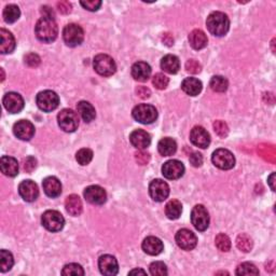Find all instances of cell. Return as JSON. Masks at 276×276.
<instances>
[{"mask_svg": "<svg viewBox=\"0 0 276 276\" xmlns=\"http://www.w3.org/2000/svg\"><path fill=\"white\" fill-rule=\"evenodd\" d=\"M35 32L39 40L50 43L54 41L58 35V27L53 17L42 16L38 19L35 26Z\"/></svg>", "mask_w": 276, "mask_h": 276, "instance_id": "cell-1", "label": "cell"}, {"mask_svg": "<svg viewBox=\"0 0 276 276\" xmlns=\"http://www.w3.org/2000/svg\"><path fill=\"white\" fill-rule=\"evenodd\" d=\"M206 26L210 34L216 37L227 35L230 28V19L223 12L216 11L210 13L206 19Z\"/></svg>", "mask_w": 276, "mask_h": 276, "instance_id": "cell-2", "label": "cell"}, {"mask_svg": "<svg viewBox=\"0 0 276 276\" xmlns=\"http://www.w3.org/2000/svg\"><path fill=\"white\" fill-rule=\"evenodd\" d=\"M132 116L134 119L141 124H151L157 119V110L149 104H140L133 109Z\"/></svg>", "mask_w": 276, "mask_h": 276, "instance_id": "cell-3", "label": "cell"}, {"mask_svg": "<svg viewBox=\"0 0 276 276\" xmlns=\"http://www.w3.org/2000/svg\"><path fill=\"white\" fill-rule=\"evenodd\" d=\"M93 66L98 75L110 77L117 71V65L114 58L107 54H98L94 57Z\"/></svg>", "mask_w": 276, "mask_h": 276, "instance_id": "cell-4", "label": "cell"}, {"mask_svg": "<svg viewBox=\"0 0 276 276\" xmlns=\"http://www.w3.org/2000/svg\"><path fill=\"white\" fill-rule=\"evenodd\" d=\"M36 103L39 109H41L45 113H50V111L55 110L58 105H60V97L53 91L45 90L38 93L36 97Z\"/></svg>", "mask_w": 276, "mask_h": 276, "instance_id": "cell-5", "label": "cell"}, {"mask_svg": "<svg viewBox=\"0 0 276 276\" xmlns=\"http://www.w3.org/2000/svg\"><path fill=\"white\" fill-rule=\"evenodd\" d=\"M63 39L68 47H78L84 40V31L81 26L77 24H68L63 29Z\"/></svg>", "mask_w": 276, "mask_h": 276, "instance_id": "cell-6", "label": "cell"}, {"mask_svg": "<svg viewBox=\"0 0 276 276\" xmlns=\"http://www.w3.org/2000/svg\"><path fill=\"white\" fill-rule=\"evenodd\" d=\"M42 226L50 232H58L64 228L65 219L57 210H47L41 217Z\"/></svg>", "mask_w": 276, "mask_h": 276, "instance_id": "cell-7", "label": "cell"}, {"mask_svg": "<svg viewBox=\"0 0 276 276\" xmlns=\"http://www.w3.org/2000/svg\"><path fill=\"white\" fill-rule=\"evenodd\" d=\"M57 122L60 128L64 132L72 133L79 127V118L78 115L71 109H63L57 115Z\"/></svg>", "mask_w": 276, "mask_h": 276, "instance_id": "cell-8", "label": "cell"}, {"mask_svg": "<svg viewBox=\"0 0 276 276\" xmlns=\"http://www.w3.org/2000/svg\"><path fill=\"white\" fill-rule=\"evenodd\" d=\"M212 161L216 167L223 170L231 169L235 165V157L233 153L227 149H217L214 151Z\"/></svg>", "mask_w": 276, "mask_h": 276, "instance_id": "cell-9", "label": "cell"}, {"mask_svg": "<svg viewBox=\"0 0 276 276\" xmlns=\"http://www.w3.org/2000/svg\"><path fill=\"white\" fill-rule=\"evenodd\" d=\"M191 222L198 231H205L209 226V215L207 209L201 204L195 205L191 212Z\"/></svg>", "mask_w": 276, "mask_h": 276, "instance_id": "cell-10", "label": "cell"}, {"mask_svg": "<svg viewBox=\"0 0 276 276\" xmlns=\"http://www.w3.org/2000/svg\"><path fill=\"white\" fill-rule=\"evenodd\" d=\"M149 194L155 202H163L169 195V186L162 179H154L149 185Z\"/></svg>", "mask_w": 276, "mask_h": 276, "instance_id": "cell-11", "label": "cell"}, {"mask_svg": "<svg viewBox=\"0 0 276 276\" xmlns=\"http://www.w3.org/2000/svg\"><path fill=\"white\" fill-rule=\"evenodd\" d=\"M175 240L177 245H178L183 251H192L198 244V239L196 235L190 231L188 229H181L176 233Z\"/></svg>", "mask_w": 276, "mask_h": 276, "instance_id": "cell-12", "label": "cell"}, {"mask_svg": "<svg viewBox=\"0 0 276 276\" xmlns=\"http://www.w3.org/2000/svg\"><path fill=\"white\" fill-rule=\"evenodd\" d=\"M162 174L167 179H178L185 174V165L178 160H169L163 164Z\"/></svg>", "mask_w": 276, "mask_h": 276, "instance_id": "cell-13", "label": "cell"}, {"mask_svg": "<svg viewBox=\"0 0 276 276\" xmlns=\"http://www.w3.org/2000/svg\"><path fill=\"white\" fill-rule=\"evenodd\" d=\"M84 199L93 205H103L107 200V193L100 186H90L84 190Z\"/></svg>", "mask_w": 276, "mask_h": 276, "instance_id": "cell-14", "label": "cell"}, {"mask_svg": "<svg viewBox=\"0 0 276 276\" xmlns=\"http://www.w3.org/2000/svg\"><path fill=\"white\" fill-rule=\"evenodd\" d=\"M3 106L10 114H18L24 108L23 97L15 92H9L3 96Z\"/></svg>", "mask_w": 276, "mask_h": 276, "instance_id": "cell-15", "label": "cell"}, {"mask_svg": "<svg viewBox=\"0 0 276 276\" xmlns=\"http://www.w3.org/2000/svg\"><path fill=\"white\" fill-rule=\"evenodd\" d=\"M13 133L18 139L28 141L35 135V127L27 120H19L13 127Z\"/></svg>", "mask_w": 276, "mask_h": 276, "instance_id": "cell-16", "label": "cell"}, {"mask_svg": "<svg viewBox=\"0 0 276 276\" xmlns=\"http://www.w3.org/2000/svg\"><path fill=\"white\" fill-rule=\"evenodd\" d=\"M98 268L103 275L114 276L119 272V265L117 259L111 255H104L98 259Z\"/></svg>", "mask_w": 276, "mask_h": 276, "instance_id": "cell-17", "label": "cell"}, {"mask_svg": "<svg viewBox=\"0 0 276 276\" xmlns=\"http://www.w3.org/2000/svg\"><path fill=\"white\" fill-rule=\"evenodd\" d=\"M18 193L26 202H34L39 196L37 183L32 180H24L18 186Z\"/></svg>", "mask_w": 276, "mask_h": 276, "instance_id": "cell-18", "label": "cell"}, {"mask_svg": "<svg viewBox=\"0 0 276 276\" xmlns=\"http://www.w3.org/2000/svg\"><path fill=\"white\" fill-rule=\"evenodd\" d=\"M190 140L195 147L206 149L210 143V136L204 128L194 127L190 133Z\"/></svg>", "mask_w": 276, "mask_h": 276, "instance_id": "cell-19", "label": "cell"}, {"mask_svg": "<svg viewBox=\"0 0 276 276\" xmlns=\"http://www.w3.org/2000/svg\"><path fill=\"white\" fill-rule=\"evenodd\" d=\"M130 141L138 150L147 149L151 143V136L143 130H135L130 135Z\"/></svg>", "mask_w": 276, "mask_h": 276, "instance_id": "cell-20", "label": "cell"}, {"mask_svg": "<svg viewBox=\"0 0 276 276\" xmlns=\"http://www.w3.org/2000/svg\"><path fill=\"white\" fill-rule=\"evenodd\" d=\"M42 187L44 190V193L47 194L49 198H57L62 193V183L56 177L50 176L44 178L42 181Z\"/></svg>", "mask_w": 276, "mask_h": 276, "instance_id": "cell-21", "label": "cell"}, {"mask_svg": "<svg viewBox=\"0 0 276 276\" xmlns=\"http://www.w3.org/2000/svg\"><path fill=\"white\" fill-rule=\"evenodd\" d=\"M141 247L142 251L150 256L160 255L164 249L163 242L155 236H148V238L144 239Z\"/></svg>", "mask_w": 276, "mask_h": 276, "instance_id": "cell-22", "label": "cell"}, {"mask_svg": "<svg viewBox=\"0 0 276 276\" xmlns=\"http://www.w3.org/2000/svg\"><path fill=\"white\" fill-rule=\"evenodd\" d=\"M0 38H1V43H0V52L2 54L12 53L16 47L15 39L9 30L4 28L0 29Z\"/></svg>", "mask_w": 276, "mask_h": 276, "instance_id": "cell-23", "label": "cell"}, {"mask_svg": "<svg viewBox=\"0 0 276 276\" xmlns=\"http://www.w3.org/2000/svg\"><path fill=\"white\" fill-rule=\"evenodd\" d=\"M132 76L136 81L146 82L151 76L150 65L144 62H137L132 66Z\"/></svg>", "mask_w": 276, "mask_h": 276, "instance_id": "cell-24", "label": "cell"}, {"mask_svg": "<svg viewBox=\"0 0 276 276\" xmlns=\"http://www.w3.org/2000/svg\"><path fill=\"white\" fill-rule=\"evenodd\" d=\"M0 168L5 176L15 177L18 174V163L12 156L3 155L0 160Z\"/></svg>", "mask_w": 276, "mask_h": 276, "instance_id": "cell-25", "label": "cell"}, {"mask_svg": "<svg viewBox=\"0 0 276 276\" xmlns=\"http://www.w3.org/2000/svg\"><path fill=\"white\" fill-rule=\"evenodd\" d=\"M189 42L194 50H202L207 45L208 39L204 31L201 29H194L190 32Z\"/></svg>", "mask_w": 276, "mask_h": 276, "instance_id": "cell-26", "label": "cell"}, {"mask_svg": "<svg viewBox=\"0 0 276 276\" xmlns=\"http://www.w3.org/2000/svg\"><path fill=\"white\" fill-rule=\"evenodd\" d=\"M202 82L196 78H186L181 83V89L186 94L190 96H196L201 93L202 91Z\"/></svg>", "mask_w": 276, "mask_h": 276, "instance_id": "cell-27", "label": "cell"}, {"mask_svg": "<svg viewBox=\"0 0 276 276\" xmlns=\"http://www.w3.org/2000/svg\"><path fill=\"white\" fill-rule=\"evenodd\" d=\"M161 68L170 75H175L180 69L179 58L173 54H167L162 58Z\"/></svg>", "mask_w": 276, "mask_h": 276, "instance_id": "cell-28", "label": "cell"}, {"mask_svg": "<svg viewBox=\"0 0 276 276\" xmlns=\"http://www.w3.org/2000/svg\"><path fill=\"white\" fill-rule=\"evenodd\" d=\"M65 208H66L67 213L71 216L77 217L80 216L82 210H83V205L82 202L79 198L78 195L76 194H71L69 196H67L66 201H65Z\"/></svg>", "mask_w": 276, "mask_h": 276, "instance_id": "cell-29", "label": "cell"}, {"mask_svg": "<svg viewBox=\"0 0 276 276\" xmlns=\"http://www.w3.org/2000/svg\"><path fill=\"white\" fill-rule=\"evenodd\" d=\"M77 110L85 123H90L95 119L96 117L95 108L92 106V104H90L89 102H85V101L79 102L77 105Z\"/></svg>", "mask_w": 276, "mask_h": 276, "instance_id": "cell-30", "label": "cell"}, {"mask_svg": "<svg viewBox=\"0 0 276 276\" xmlns=\"http://www.w3.org/2000/svg\"><path fill=\"white\" fill-rule=\"evenodd\" d=\"M157 150H159L160 154L163 156L173 155L177 150V143L173 138L165 137L157 143Z\"/></svg>", "mask_w": 276, "mask_h": 276, "instance_id": "cell-31", "label": "cell"}, {"mask_svg": "<svg viewBox=\"0 0 276 276\" xmlns=\"http://www.w3.org/2000/svg\"><path fill=\"white\" fill-rule=\"evenodd\" d=\"M182 213V205L178 200L169 201L165 206V215L170 220L178 219Z\"/></svg>", "mask_w": 276, "mask_h": 276, "instance_id": "cell-32", "label": "cell"}, {"mask_svg": "<svg viewBox=\"0 0 276 276\" xmlns=\"http://www.w3.org/2000/svg\"><path fill=\"white\" fill-rule=\"evenodd\" d=\"M21 16V10L15 4H8L3 9V19L5 23H15Z\"/></svg>", "mask_w": 276, "mask_h": 276, "instance_id": "cell-33", "label": "cell"}, {"mask_svg": "<svg viewBox=\"0 0 276 276\" xmlns=\"http://www.w3.org/2000/svg\"><path fill=\"white\" fill-rule=\"evenodd\" d=\"M209 87L214 92H218V93H223L228 90L229 82L225 77L222 76H214L210 79Z\"/></svg>", "mask_w": 276, "mask_h": 276, "instance_id": "cell-34", "label": "cell"}, {"mask_svg": "<svg viewBox=\"0 0 276 276\" xmlns=\"http://www.w3.org/2000/svg\"><path fill=\"white\" fill-rule=\"evenodd\" d=\"M13 265H14V259H13L12 254L8 251H5V249H2V251L0 252V271H10Z\"/></svg>", "mask_w": 276, "mask_h": 276, "instance_id": "cell-35", "label": "cell"}, {"mask_svg": "<svg viewBox=\"0 0 276 276\" xmlns=\"http://www.w3.org/2000/svg\"><path fill=\"white\" fill-rule=\"evenodd\" d=\"M76 160L82 166L88 165L93 160V151L89 148L80 149L76 154Z\"/></svg>", "mask_w": 276, "mask_h": 276, "instance_id": "cell-36", "label": "cell"}, {"mask_svg": "<svg viewBox=\"0 0 276 276\" xmlns=\"http://www.w3.org/2000/svg\"><path fill=\"white\" fill-rule=\"evenodd\" d=\"M236 246L240 251L249 253L253 249V241L247 234H240L236 239Z\"/></svg>", "mask_w": 276, "mask_h": 276, "instance_id": "cell-37", "label": "cell"}, {"mask_svg": "<svg viewBox=\"0 0 276 276\" xmlns=\"http://www.w3.org/2000/svg\"><path fill=\"white\" fill-rule=\"evenodd\" d=\"M215 244L220 252H229L231 249V240L225 233H220L216 236Z\"/></svg>", "mask_w": 276, "mask_h": 276, "instance_id": "cell-38", "label": "cell"}, {"mask_svg": "<svg viewBox=\"0 0 276 276\" xmlns=\"http://www.w3.org/2000/svg\"><path fill=\"white\" fill-rule=\"evenodd\" d=\"M259 270L251 262H244L236 269V275H258Z\"/></svg>", "mask_w": 276, "mask_h": 276, "instance_id": "cell-39", "label": "cell"}, {"mask_svg": "<svg viewBox=\"0 0 276 276\" xmlns=\"http://www.w3.org/2000/svg\"><path fill=\"white\" fill-rule=\"evenodd\" d=\"M62 275L66 276H82L84 275L83 268L78 264L66 265L62 270Z\"/></svg>", "mask_w": 276, "mask_h": 276, "instance_id": "cell-40", "label": "cell"}, {"mask_svg": "<svg viewBox=\"0 0 276 276\" xmlns=\"http://www.w3.org/2000/svg\"><path fill=\"white\" fill-rule=\"evenodd\" d=\"M150 274L153 276H164L167 275V268L164 262L155 261L150 265Z\"/></svg>", "mask_w": 276, "mask_h": 276, "instance_id": "cell-41", "label": "cell"}, {"mask_svg": "<svg viewBox=\"0 0 276 276\" xmlns=\"http://www.w3.org/2000/svg\"><path fill=\"white\" fill-rule=\"evenodd\" d=\"M169 79L164 74H156L152 79V83L157 90H164L167 88Z\"/></svg>", "mask_w": 276, "mask_h": 276, "instance_id": "cell-42", "label": "cell"}, {"mask_svg": "<svg viewBox=\"0 0 276 276\" xmlns=\"http://www.w3.org/2000/svg\"><path fill=\"white\" fill-rule=\"evenodd\" d=\"M214 130H215L216 134L218 135L219 137H221V138L227 137L228 134H229V128L227 126V123L221 121V120L215 121V123H214Z\"/></svg>", "mask_w": 276, "mask_h": 276, "instance_id": "cell-43", "label": "cell"}, {"mask_svg": "<svg viewBox=\"0 0 276 276\" xmlns=\"http://www.w3.org/2000/svg\"><path fill=\"white\" fill-rule=\"evenodd\" d=\"M24 61H25V64L29 67H38L41 63L40 57L35 53H28L27 55H25Z\"/></svg>", "mask_w": 276, "mask_h": 276, "instance_id": "cell-44", "label": "cell"}, {"mask_svg": "<svg viewBox=\"0 0 276 276\" xmlns=\"http://www.w3.org/2000/svg\"><path fill=\"white\" fill-rule=\"evenodd\" d=\"M201 69H202V66L198 61L189 60L186 63V70L189 72V74L196 75V74H199V72H201Z\"/></svg>", "mask_w": 276, "mask_h": 276, "instance_id": "cell-45", "label": "cell"}, {"mask_svg": "<svg viewBox=\"0 0 276 276\" xmlns=\"http://www.w3.org/2000/svg\"><path fill=\"white\" fill-rule=\"evenodd\" d=\"M135 159L140 165H146L150 161V154L144 150H138V152L135 153Z\"/></svg>", "mask_w": 276, "mask_h": 276, "instance_id": "cell-46", "label": "cell"}, {"mask_svg": "<svg viewBox=\"0 0 276 276\" xmlns=\"http://www.w3.org/2000/svg\"><path fill=\"white\" fill-rule=\"evenodd\" d=\"M80 4L85 10L94 12L101 8L102 1H100V0H92V1H80Z\"/></svg>", "mask_w": 276, "mask_h": 276, "instance_id": "cell-47", "label": "cell"}, {"mask_svg": "<svg viewBox=\"0 0 276 276\" xmlns=\"http://www.w3.org/2000/svg\"><path fill=\"white\" fill-rule=\"evenodd\" d=\"M37 166V161L35 157L32 156H28L26 157L24 160V164H23V168L26 173H31L32 170H34Z\"/></svg>", "mask_w": 276, "mask_h": 276, "instance_id": "cell-48", "label": "cell"}, {"mask_svg": "<svg viewBox=\"0 0 276 276\" xmlns=\"http://www.w3.org/2000/svg\"><path fill=\"white\" fill-rule=\"evenodd\" d=\"M190 164L194 167H200L203 164V155L200 152H192L189 157Z\"/></svg>", "mask_w": 276, "mask_h": 276, "instance_id": "cell-49", "label": "cell"}, {"mask_svg": "<svg viewBox=\"0 0 276 276\" xmlns=\"http://www.w3.org/2000/svg\"><path fill=\"white\" fill-rule=\"evenodd\" d=\"M71 3L69 1H60L57 2V9L63 14H68L71 12Z\"/></svg>", "mask_w": 276, "mask_h": 276, "instance_id": "cell-50", "label": "cell"}, {"mask_svg": "<svg viewBox=\"0 0 276 276\" xmlns=\"http://www.w3.org/2000/svg\"><path fill=\"white\" fill-rule=\"evenodd\" d=\"M136 93L138 94L140 98H149L151 95V92L149 89H147L146 87H139L137 88Z\"/></svg>", "mask_w": 276, "mask_h": 276, "instance_id": "cell-51", "label": "cell"}, {"mask_svg": "<svg viewBox=\"0 0 276 276\" xmlns=\"http://www.w3.org/2000/svg\"><path fill=\"white\" fill-rule=\"evenodd\" d=\"M162 39H163V42L165 43L166 45H168V47H170V45L174 44V38L170 36V34H164Z\"/></svg>", "mask_w": 276, "mask_h": 276, "instance_id": "cell-52", "label": "cell"}, {"mask_svg": "<svg viewBox=\"0 0 276 276\" xmlns=\"http://www.w3.org/2000/svg\"><path fill=\"white\" fill-rule=\"evenodd\" d=\"M41 12L43 13V16H48V17H53L54 18V12H53V10H52L51 8H49V6H47V5L43 6Z\"/></svg>", "mask_w": 276, "mask_h": 276, "instance_id": "cell-53", "label": "cell"}, {"mask_svg": "<svg viewBox=\"0 0 276 276\" xmlns=\"http://www.w3.org/2000/svg\"><path fill=\"white\" fill-rule=\"evenodd\" d=\"M274 179H275V173H272L270 175V177L268 178V181H269V185H270L272 191H275V186H274Z\"/></svg>", "mask_w": 276, "mask_h": 276, "instance_id": "cell-54", "label": "cell"}, {"mask_svg": "<svg viewBox=\"0 0 276 276\" xmlns=\"http://www.w3.org/2000/svg\"><path fill=\"white\" fill-rule=\"evenodd\" d=\"M130 275H133V274H146V271L143 270H140V269H136V270H132L130 273Z\"/></svg>", "mask_w": 276, "mask_h": 276, "instance_id": "cell-55", "label": "cell"}]
</instances>
